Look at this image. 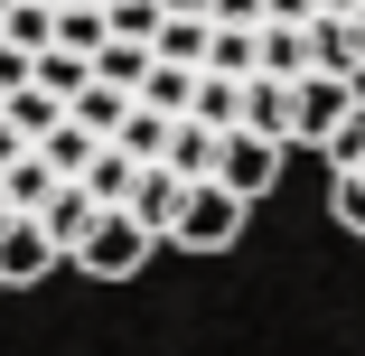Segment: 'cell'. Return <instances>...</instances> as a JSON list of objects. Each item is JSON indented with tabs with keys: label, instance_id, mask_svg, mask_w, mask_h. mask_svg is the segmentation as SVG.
Returning a JSON list of instances; mask_svg holds the SVG:
<instances>
[{
	"label": "cell",
	"instance_id": "obj_1",
	"mask_svg": "<svg viewBox=\"0 0 365 356\" xmlns=\"http://www.w3.org/2000/svg\"><path fill=\"white\" fill-rule=\"evenodd\" d=\"M365 94V0H0V291L131 281L187 178L262 197Z\"/></svg>",
	"mask_w": 365,
	"mask_h": 356
},
{
	"label": "cell",
	"instance_id": "obj_2",
	"mask_svg": "<svg viewBox=\"0 0 365 356\" xmlns=\"http://www.w3.org/2000/svg\"><path fill=\"white\" fill-rule=\"evenodd\" d=\"M262 197H244L235 178H187V197H178V225H169V253H225L235 235H244V216H253Z\"/></svg>",
	"mask_w": 365,
	"mask_h": 356
},
{
	"label": "cell",
	"instance_id": "obj_3",
	"mask_svg": "<svg viewBox=\"0 0 365 356\" xmlns=\"http://www.w3.org/2000/svg\"><path fill=\"white\" fill-rule=\"evenodd\" d=\"M319 160H328V206H337V225L365 235V94L346 103V122L328 131V151H319Z\"/></svg>",
	"mask_w": 365,
	"mask_h": 356
}]
</instances>
